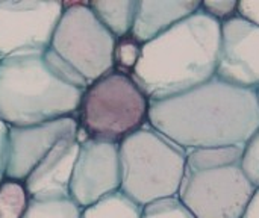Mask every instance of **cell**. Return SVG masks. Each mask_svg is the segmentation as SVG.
Wrapping results in <instances>:
<instances>
[{
    "instance_id": "obj_1",
    "label": "cell",
    "mask_w": 259,
    "mask_h": 218,
    "mask_svg": "<svg viewBox=\"0 0 259 218\" xmlns=\"http://www.w3.org/2000/svg\"><path fill=\"white\" fill-rule=\"evenodd\" d=\"M147 123L187 152L244 147L259 129L258 91L214 76L187 93L149 100Z\"/></svg>"
},
{
    "instance_id": "obj_2",
    "label": "cell",
    "mask_w": 259,
    "mask_h": 218,
    "mask_svg": "<svg viewBox=\"0 0 259 218\" xmlns=\"http://www.w3.org/2000/svg\"><path fill=\"white\" fill-rule=\"evenodd\" d=\"M220 39L222 23L199 9L143 44L131 77L149 100L187 93L215 76Z\"/></svg>"
},
{
    "instance_id": "obj_3",
    "label": "cell",
    "mask_w": 259,
    "mask_h": 218,
    "mask_svg": "<svg viewBox=\"0 0 259 218\" xmlns=\"http://www.w3.org/2000/svg\"><path fill=\"white\" fill-rule=\"evenodd\" d=\"M87 83L50 49L0 61V120L8 127L77 118Z\"/></svg>"
},
{
    "instance_id": "obj_4",
    "label": "cell",
    "mask_w": 259,
    "mask_h": 218,
    "mask_svg": "<svg viewBox=\"0 0 259 218\" xmlns=\"http://www.w3.org/2000/svg\"><path fill=\"white\" fill-rule=\"evenodd\" d=\"M120 193L146 206L176 197L185 176L187 150L155 130L149 123L118 144Z\"/></svg>"
},
{
    "instance_id": "obj_5",
    "label": "cell",
    "mask_w": 259,
    "mask_h": 218,
    "mask_svg": "<svg viewBox=\"0 0 259 218\" xmlns=\"http://www.w3.org/2000/svg\"><path fill=\"white\" fill-rule=\"evenodd\" d=\"M147 96L131 76L111 70L83 91L77 111V138L120 144L147 124Z\"/></svg>"
},
{
    "instance_id": "obj_6",
    "label": "cell",
    "mask_w": 259,
    "mask_h": 218,
    "mask_svg": "<svg viewBox=\"0 0 259 218\" xmlns=\"http://www.w3.org/2000/svg\"><path fill=\"white\" fill-rule=\"evenodd\" d=\"M117 38L97 20L88 2L64 3L50 50L87 85L114 70Z\"/></svg>"
},
{
    "instance_id": "obj_7",
    "label": "cell",
    "mask_w": 259,
    "mask_h": 218,
    "mask_svg": "<svg viewBox=\"0 0 259 218\" xmlns=\"http://www.w3.org/2000/svg\"><path fill=\"white\" fill-rule=\"evenodd\" d=\"M256 187L241 164L187 170L178 199L196 218H243Z\"/></svg>"
},
{
    "instance_id": "obj_8",
    "label": "cell",
    "mask_w": 259,
    "mask_h": 218,
    "mask_svg": "<svg viewBox=\"0 0 259 218\" xmlns=\"http://www.w3.org/2000/svg\"><path fill=\"white\" fill-rule=\"evenodd\" d=\"M62 12L64 2H0V61L18 53L47 50Z\"/></svg>"
},
{
    "instance_id": "obj_9",
    "label": "cell",
    "mask_w": 259,
    "mask_h": 218,
    "mask_svg": "<svg viewBox=\"0 0 259 218\" xmlns=\"http://www.w3.org/2000/svg\"><path fill=\"white\" fill-rule=\"evenodd\" d=\"M118 144L100 140H80L70 182V199L82 209L120 191Z\"/></svg>"
},
{
    "instance_id": "obj_10",
    "label": "cell",
    "mask_w": 259,
    "mask_h": 218,
    "mask_svg": "<svg viewBox=\"0 0 259 218\" xmlns=\"http://www.w3.org/2000/svg\"><path fill=\"white\" fill-rule=\"evenodd\" d=\"M215 77L246 90H259V26L235 15L222 23Z\"/></svg>"
},
{
    "instance_id": "obj_11",
    "label": "cell",
    "mask_w": 259,
    "mask_h": 218,
    "mask_svg": "<svg viewBox=\"0 0 259 218\" xmlns=\"http://www.w3.org/2000/svg\"><path fill=\"white\" fill-rule=\"evenodd\" d=\"M79 123L65 117L35 126L9 127L5 178L24 182L33 168L64 138L77 137Z\"/></svg>"
},
{
    "instance_id": "obj_12",
    "label": "cell",
    "mask_w": 259,
    "mask_h": 218,
    "mask_svg": "<svg viewBox=\"0 0 259 218\" xmlns=\"http://www.w3.org/2000/svg\"><path fill=\"white\" fill-rule=\"evenodd\" d=\"M77 137L61 140L23 182L33 200L70 199V182L77 159Z\"/></svg>"
},
{
    "instance_id": "obj_13",
    "label": "cell",
    "mask_w": 259,
    "mask_h": 218,
    "mask_svg": "<svg viewBox=\"0 0 259 218\" xmlns=\"http://www.w3.org/2000/svg\"><path fill=\"white\" fill-rule=\"evenodd\" d=\"M202 0H138L131 35L146 44L200 9Z\"/></svg>"
},
{
    "instance_id": "obj_14",
    "label": "cell",
    "mask_w": 259,
    "mask_h": 218,
    "mask_svg": "<svg viewBox=\"0 0 259 218\" xmlns=\"http://www.w3.org/2000/svg\"><path fill=\"white\" fill-rule=\"evenodd\" d=\"M88 5L97 20L117 39L131 35L138 0H93Z\"/></svg>"
},
{
    "instance_id": "obj_15",
    "label": "cell",
    "mask_w": 259,
    "mask_h": 218,
    "mask_svg": "<svg viewBox=\"0 0 259 218\" xmlns=\"http://www.w3.org/2000/svg\"><path fill=\"white\" fill-rule=\"evenodd\" d=\"M244 147H211V149H194L187 152V170H209L226 165L241 164Z\"/></svg>"
},
{
    "instance_id": "obj_16",
    "label": "cell",
    "mask_w": 259,
    "mask_h": 218,
    "mask_svg": "<svg viewBox=\"0 0 259 218\" xmlns=\"http://www.w3.org/2000/svg\"><path fill=\"white\" fill-rule=\"evenodd\" d=\"M80 218H141V206L117 191L82 209Z\"/></svg>"
},
{
    "instance_id": "obj_17",
    "label": "cell",
    "mask_w": 259,
    "mask_h": 218,
    "mask_svg": "<svg viewBox=\"0 0 259 218\" xmlns=\"http://www.w3.org/2000/svg\"><path fill=\"white\" fill-rule=\"evenodd\" d=\"M29 202L23 182L6 178L0 182V218H23Z\"/></svg>"
},
{
    "instance_id": "obj_18",
    "label": "cell",
    "mask_w": 259,
    "mask_h": 218,
    "mask_svg": "<svg viewBox=\"0 0 259 218\" xmlns=\"http://www.w3.org/2000/svg\"><path fill=\"white\" fill-rule=\"evenodd\" d=\"M82 208L71 199H53V200H33L23 218H80Z\"/></svg>"
},
{
    "instance_id": "obj_19",
    "label": "cell",
    "mask_w": 259,
    "mask_h": 218,
    "mask_svg": "<svg viewBox=\"0 0 259 218\" xmlns=\"http://www.w3.org/2000/svg\"><path fill=\"white\" fill-rule=\"evenodd\" d=\"M143 44H140L132 35L118 38L114 49V70L131 76L140 61Z\"/></svg>"
},
{
    "instance_id": "obj_20",
    "label": "cell",
    "mask_w": 259,
    "mask_h": 218,
    "mask_svg": "<svg viewBox=\"0 0 259 218\" xmlns=\"http://www.w3.org/2000/svg\"><path fill=\"white\" fill-rule=\"evenodd\" d=\"M141 218H196L176 197L156 200L141 208Z\"/></svg>"
},
{
    "instance_id": "obj_21",
    "label": "cell",
    "mask_w": 259,
    "mask_h": 218,
    "mask_svg": "<svg viewBox=\"0 0 259 218\" xmlns=\"http://www.w3.org/2000/svg\"><path fill=\"white\" fill-rule=\"evenodd\" d=\"M241 168L250 182L255 187H259V129L244 146Z\"/></svg>"
},
{
    "instance_id": "obj_22",
    "label": "cell",
    "mask_w": 259,
    "mask_h": 218,
    "mask_svg": "<svg viewBox=\"0 0 259 218\" xmlns=\"http://www.w3.org/2000/svg\"><path fill=\"white\" fill-rule=\"evenodd\" d=\"M238 3L237 0H202L200 9L217 21L225 23L238 15Z\"/></svg>"
},
{
    "instance_id": "obj_23",
    "label": "cell",
    "mask_w": 259,
    "mask_h": 218,
    "mask_svg": "<svg viewBox=\"0 0 259 218\" xmlns=\"http://www.w3.org/2000/svg\"><path fill=\"white\" fill-rule=\"evenodd\" d=\"M238 15L259 26V0H243L238 3Z\"/></svg>"
},
{
    "instance_id": "obj_24",
    "label": "cell",
    "mask_w": 259,
    "mask_h": 218,
    "mask_svg": "<svg viewBox=\"0 0 259 218\" xmlns=\"http://www.w3.org/2000/svg\"><path fill=\"white\" fill-rule=\"evenodd\" d=\"M8 134L9 127L0 120V182L5 179L6 156H8Z\"/></svg>"
},
{
    "instance_id": "obj_25",
    "label": "cell",
    "mask_w": 259,
    "mask_h": 218,
    "mask_svg": "<svg viewBox=\"0 0 259 218\" xmlns=\"http://www.w3.org/2000/svg\"><path fill=\"white\" fill-rule=\"evenodd\" d=\"M243 218H259V187H256Z\"/></svg>"
},
{
    "instance_id": "obj_26",
    "label": "cell",
    "mask_w": 259,
    "mask_h": 218,
    "mask_svg": "<svg viewBox=\"0 0 259 218\" xmlns=\"http://www.w3.org/2000/svg\"><path fill=\"white\" fill-rule=\"evenodd\" d=\"M258 99H259V90H258Z\"/></svg>"
}]
</instances>
